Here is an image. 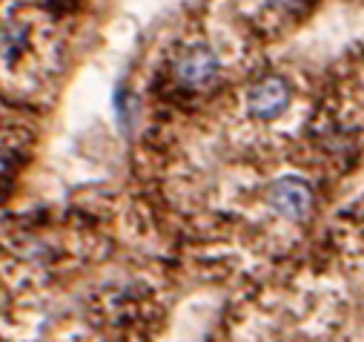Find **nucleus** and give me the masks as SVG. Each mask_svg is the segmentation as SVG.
Instances as JSON below:
<instances>
[{"label":"nucleus","instance_id":"obj_1","mask_svg":"<svg viewBox=\"0 0 364 342\" xmlns=\"http://www.w3.org/2000/svg\"><path fill=\"white\" fill-rule=\"evenodd\" d=\"M218 75V55L210 43L193 41L184 43L172 58V78L187 90H201Z\"/></svg>","mask_w":364,"mask_h":342},{"label":"nucleus","instance_id":"obj_2","mask_svg":"<svg viewBox=\"0 0 364 342\" xmlns=\"http://www.w3.org/2000/svg\"><path fill=\"white\" fill-rule=\"evenodd\" d=\"M290 101H293L290 81L282 75H264L247 93V110H250V115H255L261 121L279 118L290 107Z\"/></svg>","mask_w":364,"mask_h":342},{"label":"nucleus","instance_id":"obj_3","mask_svg":"<svg viewBox=\"0 0 364 342\" xmlns=\"http://www.w3.org/2000/svg\"><path fill=\"white\" fill-rule=\"evenodd\" d=\"M269 207L290 222H301L313 210V193L301 179H282L269 187Z\"/></svg>","mask_w":364,"mask_h":342},{"label":"nucleus","instance_id":"obj_4","mask_svg":"<svg viewBox=\"0 0 364 342\" xmlns=\"http://www.w3.org/2000/svg\"><path fill=\"white\" fill-rule=\"evenodd\" d=\"M267 4H269L272 9H284V12H287V9H296L301 0H267Z\"/></svg>","mask_w":364,"mask_h":342}]
</instances>
